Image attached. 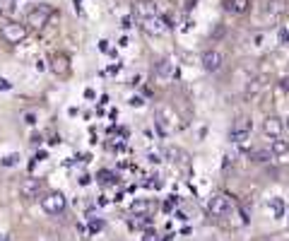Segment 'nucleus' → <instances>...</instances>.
Wrapping results in <instances>:
<instances>
[{"label": "nucleus", "mask_w": 289, "mask_h": 241, "mask_svg": "<svg viewBox=\"0 0 289 241\" xmlns=\"http://www.w3.org/2000/svg\"><path fill=\"white\" fill-rule=\"evenodd\" d=\"M222 34H224V27H222V24H219V27H217V29H215V34H212V36H215V39H219V36H222Z\"/></svg>", "instance_id": "29"}, {"label": "nucleus", "mask_w": 289, "mask_h": 241, "mask_svg": "<svg viewBox=\"0 0 289 241\" xmlns=\"http://www.w3.org/2000/svg\"><path fill=\"white\" fill-rule=\"evenodd\" d=\"M140 27H143V31H144V34H149V36H162V34L167 31V27H164V22H162V17H159V15L143 17Z\"/></svg>", "instance_id": "9"}, {"label": "nucleus", "mask_w": 289, "mask_h": 241, "mask_svg": "<svg viewBox=\"0 0 289 241\" xmlns=\"http://www.w3.org/2000/svg\"><path fill=\"white\" fill-rule=\"evenodd\" d=\"M41 191H44V183H41V179H36V176H27V179H22V183H20V195L24 200L39 198Z\"/></svg>", "instance_id": "6"}, {"label": "nucleus", "mask_w": 289, "mask_h": 241, "mask_svg": "<svg viewBox=\"0 0 289 241\" xmlns=\"http://www.w3.org/2000/svg\"><path fill=\"white\" fill-rule=\"evenodd\" d=\"M99 51L109 53V51H111V48H109V41H99Z\"/></svg>", "instance_id": "27"}, {"label": "nucleus", "mask_w": 289, "mask_h": 241, "mask_svg": "<svg viewBox=\"0 0 289 241\" xmlns=\"http://www.w3.org/2000/svg\"><path fill=\"white\" fill-rule=\"evenodd\" d=\"M248 159H253L256 164H265V162L272 159V154H270V150H251L248 152Z\"/></svg>", "instance_id": "16"}, {"label": "nucleus", "mask_w": 289, "mask_h": 241, "mask_svg": "<svg viewBox=\"0 0 289 241\" xmlns=\"http://www.w3.org/2000/svg\"><path fill=\"white\" fill-rule=\"evenodd\" d=\"M99 181H101V183H111V181H114V174L104 169V171H99Z\"/></svg>", "instance_id": "22"}, {"label": "nucleus", "mask_w": 289, "mask_h": 241, "mask_svg": "<svg viewBox=\"0 0 289 241\" xmlns=\"http://www.w3.org/2000/svg\"><path fill=\"white\" fill-rule=\"evenodd\" d=\"M224 7L229 10L231 15H246L251 10V0H227Z\"/></svg>", "instance_id": "14"}, {"label": "nucleus", "mask_w": 289, "mask_h": 241, "mask_svg": "<svg viewBox=\"0 0 289 241\" xmlns=\"http://www.w3.org/2000/svg\"><path fill=\"white\" fill-rule=\"evenodd\" d=\"M120 27H123V29H130V27H133V17H130V15H125V17L120 20Z\"/></svg>", "instance_id": "23"}, {"label": "nucleus", "mask_w": 289, "mask_h": 241, "mask_svg": "<svg viewBox=\"0 0 289 241\" xmlns=\"http://www.w3.org/2000/svg\"><path fill=\"white\" fill-rule=\"evenodd\" d=\"M152 77H154L159 85H169L173 77H176V65H173V60L171 58H162L157 65H154Z\"/></svg>", "instance_id": "5"}, {"label": "nucleus", "mask_w": 289, "mask_h": 241, "mask_svg": "<svg viewBox=\"0 0 289 241\" xmlns=\"http://www.w3.org/2000/svg\"><path fill=\"white\" fill-rule=\"evenodd\" d=\"M270 205H272L275 217H285V203H282L280 198H272V200H270Z\"/></svg>", "instance_id": "18"}, {"label": "nucleus", "mask_w": 289, "mask_h": 241, "mask_svg": "<svg viewBox=\"0 0 289 241\" xmlns=\"http://www.w3.org/2000/svg\"><path fill=\"white\" fill-rule=\"evenodd\" d=\"M270 154H272V157H285V154H289V143L282 140V138H272V143H270Z\"/></svg>", "instance_id": "15"}, {"label": "nucleus", "mask_w": 289, "mask_h": 241, "mask_svg": "<svg viewBox=\"0 0 289 241\" xmlns=\"http://www.w3.org/2000/svg\"><path fill=\"white\" fill-rule=\"evenodd\" d=\"M51 15H53V7H48V5H36V7H31L27 12V22H24V24H29V29H44V27L48 24Z\"/></svg>", "instance_id": "2"}, {"label": "nucleus", "mask_w": 289, "mask_h": 241, "mask_svg": "<svg viewBox=\"0 0 289 241\" xmlns=\"http://www.w3.org/2000/svg\"><path fill=\"white\" fill-rule=\"evenodd\" d=\"M229 210H231L229 198H227V195H222V193H217V195H212V198L207 200V212H210V215H215V217H224Z\"/></svg>", "instance_id": "7"}, {"label": "nucleus", "mask_w": 289, "mask_h": 241, "mask_svg": "<svg viewBox=\"0 0 289 241\" xmlns=\"http://www.w3.org/2000/svg\"><path fill=\"white\" fill-rule=\"evenodd\" d=\"M12 10H15V2L12 0H0V17H7Z\"/></svg>", "instance_id": "19"}, {"label": "nucleus", "mask_w": 289, "mask_h": 241, "mask_svg": "<svg viewBox=\"0 0 289 241\" xmlns=\"http://www.w3.org/2000/svg\"><path fill=\"white\" fill-rule=\"evenodd\" d=\"M24 123H27V125H34V123H36V114H24Z\"/></svg>", "instance_id": "25"}, {"label": "nucleus", "mask_w": 289, "mask_h": 241, "mask_svg": "<svg viewBox=\"0 0 289 241\" xmlns=\"http://www.w3.org/2000/svg\"><path fill=\"white\" fill-rule=\"evenodd\" d=\"M101 229H104V222H101V219L89 217V232H101Z\"/></svg>", "instance_id": "21"}, {"label": "nucleus", "mask_w": 289, "mask_h": 241, "mask_svg": "<svg viewBox=\"0 0 289 241\" xmlns=\"http://www.w3.org/2000/svg\"><path fill=\"white\" fill-rule=\"evenodd\" d=\"M65 208H68V200H65V195L60 191H51V193H46L41 198V210L46 215H63Z\"/></svg>", "instance_id": "3"}, {"label": "nucleus", "mask_w": 289, "mask_h": 241, "mask_svg": "<svg viewBox=\"0 0 289 241\" xmlns=\"http://www.w3.org/2000/svg\"><path fill=\"white\" fill-rule=\"evenodd\" d=\"M164 154H167L171 162H186V159H188V154H186V152H181L178 147H171V145H169V147H164Z\"/></svg>", "instance_id": "17"}, {"label": "nucleus", "mask_w": 289, "mask_h": 241, "mask_svg": "<svg viewBox=\"0 0 289 241\" xmlns=\"http://www.w3.org/2000/svg\"><path fill=\"white\" fill-rule=\"evenodd\" d=\"M282 90L289 92V77H282Z\"/></svg>", "instance_id": "30"}, {"label": "nucleus", "mask_w": 289, "mask_h": 241, "mask_svg": "<svg viewBox=\"0 0 289 241\" xmlns=\"http://www.w3.org/2000/svg\"><path fill=\"white\" fill-rule=\"evenodd\" d=\"M144 101H143V96H133L130 99V106H143Z\"/></svg>", "instance_id": "26"}, {"label": "nucleus", "mask_w": 289, "mask_h": 241, "mask_svg": "<svg viewBox=\"0 0 289 241\" xmlns=\"http://www.w3.org/2000/svg\"><path fill=\"white\" fill-rule=\"evenodd\" d=\"M285 128H289V116H287V119H285Z\"/></svg>", "instance_id": "32"}, {"label": "nucleus", "mask_w": 289, "mask_h": 241, "mask_svg": "<svg viewBox=\"0 0 289 241\" xmlns=\"http://www.w3.org/2000/svg\"><path fill=\"white\" fill-rule=\"evenodd\" d=\"M282 130H285V120L280 119V116H267V119L263 120V133L267 138H280Z\"/></svg>", "instance_id": "10"}, {"label": "nucleus", "mask_w": 289, "mask_h": 241, "mask_svg": "<svg viewBox=\"0 0 289 241\" xmlns=\"http://www.w3.org/2000/svg\"><path fill=\"white\" fill-rule=\"evenodd\" d=\"M20 162V154H5L2 157V167H15Z\"/></svg>", "instance_id": "20"}, {"label": "nucleus", "mask_w": 289, "mask_h": 241, "mask_svg": "<svg viewBox=\"0 0 289 241\" xmlns=\"http://www.w3.org/2000/svg\"><path fill=\"white\" fill-rule=\"evenodd\" d=\"M202 68L207 70V72H219L222 70V65H224V56L219 53V51H215V48H210V51H205L202 53Z\"/></svg>", "instance_id": "8"}, {"label": "nucleus", "mask_w": 289, "mask_h": 241, "mask_svg": "<svg viewBox=\"0 0 289 241\" xmlns=\"http://www.w3.org/2000/svg\"><path fill=\"white\" fill-rule=\"evenodd\" d=\"M0 36H2L7 44L17 46V44H22V41L27 39V24H20V22L5 20V22L0 24Z\"/></svg>", "instance_id": "1"}, {"label": "nucleus", "mask_w": 289, "mask_h": 241, "mask_svg": "<svg viewBox=\"0 0 289 241\" xmlns=\"http://www.w3.org/2000/svg\"><path fill=\"white\" fill-rule=\"evenodd\" d=\"M0 241H10V237H7V234H2V232H0Z\"/></svg>", "instance_id": "31"}, {"label": "nucleus", "mask_w": 289, "mask_h": 241, "mask_svg": "<svg viewBox=\"0 0 289 241\" xmlns=\"http://www.w3.org/2000/svg\"><path fill=\"white\" fill-rule=\"evenodd\" d=\"M154 210H157V203H154V200H135V203L130 205V212L138 215V217H149Z\"/></svg>", "instance_id": "13"}, {"label": "nucleus", "mask_w": 289, "mask_h": 241, "mask_svg": "<svg viewBox=\"0 0 289 241\" xmlns=\"http://www.w3.org/2000/svg\"><path fill=\"white\" fill-rule=\"evenodd\" d=\"M285 12H287V0H267V5H265V17L280 20Z\"/></svg>", "instance_id": "12"}, {"label": "nucleus", "mask_w": 289, "mask_h": 241, "mask_svg": "<svg viewBox=\"0 0 289 241\" xmlns=\"http://www.w3.org/2000/svg\"><path fill=\"white\" fill-rule=\"evenodd\" d=\"M48 68H51V72L58 75V77H65L68 72H70V58L65 56V53H56L51 63H48Z\"/></svg>", "instance_id": "11"}, {"label": "nucleus", "mask_w": 289, "mask_h": 241, "mask_svg": "<svg viewBox=\"0 0 289 241\" xmlns=\"http://www.w3.org/2000/svg\"><path fill=\"white\" fill-rule=\"evenodd\" d=\"M5 90H12V82L5 80V77H0V92H5Z\"/></svg>", "instance_id": "24"}, {"label": "nucleus", "mask_w": 289, "mask_h": 241, "mask_svg": "<svg viewBox=\"0 0 289 241\" xmlns=\"http://www.w3.org/2000/svg\"><path fill=\"white\" fill-rule=\"evenodd\" d=\"M280 41H282V44H287V41H289V31L287 29L280 31Z\"/></svg>", "instance_id": "28"}, {"label": "nucleus", "mask_w": 289, "mask_h": 241, "mask_svg": "<svg viewBox=\"0 0 289 241\" xmlns=\"http://www.w3.org/2000/svg\"><path fill=\"white\" fill-rule=\"evenodd\" d=\"M253 130V120L248 116H236L234 123H231V130H229V140L231 143H243Z\"/></svg>", "instance_id": "4"}]
</instances>
